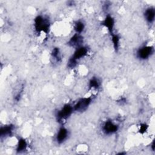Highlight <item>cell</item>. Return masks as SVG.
I'll return each instance as SVG.
<instances>
[{"label":"cell","instance_id":"7","mask_svg":"<svg viewBox=\"0 0 155 155\" xmlns=\"http://www.w3.org/2000/svg\"><path fill=\"white\" fill-rule=\"evenodd\" d=\"M87 52H88V49L87 47L81 46L76 48V51H74L71 58L75 59L76 61H78L81 58L84 57L87 54Z\"/></svg>","mask_w":155,"mask_h":155},{"label":"cell","instance_id":"11","mask_svg":"<svg viewBox=\"0 0 155 155\" xmlns=\"http://www.w3.org/2000/svg\"><path fill=\"white\" fill-rule=\"evenodd\" d=\"M13 130V126L12 125H8L1 127V136H7L12 134Z\"/></svg>","mask_w":155,"mask_h":155},{"label":"cell","instance_id":"14","mask_svg":"<svg viewBox=\"0 0 155 155\" xmlns=\"http://www.w3.org/2000/svg\"><path fill=\"white\" fill-rule=\"evenodd\" d=\"M51 56H52V58L56 62H59L61 61V53H60L59 48H53V50L51 52Z\"/></svg>","mask_w":155,"mask_h":155},{"label":"cell","instance_id":"10","mask_svg":"<svg viewBox=\"0 0 155 155\" xmlns=\"http://www.w3.org/2000/svg\"><path fill=\"white\" fill-rule=\"evenodd\" d=\"M114 19L113 18L110 16H107L106 17V18L103 21V22H102V24L104 25V26H105L108 31L110 32L111 35H113V27H114Z\"/></svg>","mask_w":155,"mask_h":155},{"label":"cell","instance_id":"1","mask_svg":"<svg viewBox=\"0 0 155 155\" xmlns=\"http://www.w3.org/2000/svg\"><path fill=\"white\" fill-rule=\"evenodd\" d=\"M50 23L48 19L42 16H38L35 19V28L38 32L44 31L47 33L49 30Z\"/></svg>","mask_w":155,"mask_h":155},{"label":"cell","instance_id":"2","mask_svg":"<svg viewBox=\"0 0 155 155\" xmlns=\"http://www.w3.org/2000/svg\"><path fill=\"white\" fill-rule=\"evenodd\" d=\"M73 110V107L70 104L65 105L56 114L58 122L63 123L71 114Z\"/></svg>","mask_w":155,"mask_h":155},{"label":"cell","instance_id":"13","mask_svg":"<svg viewBox=\"0 0 155 155\" xmlns=\"http://www.w3.org/2000/svg\"><path fill=\"white\" fill-rule=\"evenodd\" d=\"M101 85L99 80L96 78H93L89 82V88L93 89H98Z\"/></svg>","mask_w":155,"mask_h":155},{"label":"cell","instance_id":"4","mask_svg":"<svg viewBox=\"0 0 155 155\" xmlns=\"http://www.w3.org/2000/svg\"><path fill=\"white\" fill-rule=\"evenodd\" d=\"M153 53V47L151 46H143L140 48L137 51V57L140 59H148Z\"/></svg>","mask_w":155,"mask_h":155},{"label":"cell","instance_id":"3","mask_svg":"<svg viewBox=\"0 0 155 155\" xmlns=\"http://www.w3.org/2000/svg\"><path fill=\"white\" fill-rule=\"evenodd\" d=\"M91 97H83L80 99L73 107V110L76 111L82 112L85 111L91 102Z\"/></svg>","mask_w":155,"mask_h":155},{"label":"cell","instance_id":"9","mask_svg":"<svg viewBox=\"0 0 155 155\" xmlns=\"http://www.w3.org/2000/svg\"><path fill=\"white\" fill-rule=\"evenodd\" d=\"M145 18L146 21L151 24L153 22L155 18V11L154 8L153 7H149L146 9L145 13H144Z\"/></svg>","mask_w":155,"mask_h":155},{"label":"cell","instance_id":"5","mask_svg":"<svg viewBox=\"0 0 155 155\" xmlns=\"http://www.w3.org/2000/svg\"><path fill=\"white\" fill-rule=\"evenodd\" d=\"M118 130V126L114 124L111 120H107L102 126V131L106 134H111L116 132Z\"/></svg>","mask_w":155,"mask_h":155},{"label":"cell","instance_id":"18","mask_svg":"<svg viewBox=\"0 0 155 155\" xmlns=\"http://www.w3.org/2000/svg\"><path fill=\"white\" fill-rule=\"evenodd\" d=\"M147 126L145 125V124H143V125H141L140 126V131L141 132H144L146 130H147Z\"/></svg>","mask_w":155,"mask_h":155},{"label":"cell","instance_id":"15","mask_svg":"<svg viewBox=\"0 0 155 155\" xmlns=\"http://www.w3.org/2000/svg\"><path fill=\"white\" fill-rule=\"evenodd\" d=\"M84 29V24L81 21H78L76 22L74 25V30L76 31V33L80 34L82 32Z\"/></svg>","mask_w":155,"mask_h":155},{"label":"cell","instance_id":"12","mask_svg":"<svg viewBox=\"0 0 155 155\" xmlns=\"http://www.w3.org/2000/svg\"><path fill=\"white\" fill-rule=\"evenodd\" d=\"M27 146V143L26 140L24 139H20L19 140L17 148H16L17 152L21 153L22 151H24V150H26Z\"/></svg>","mask_w":155,"mask_h":155},{"label":"cell","instance_id":"6","mask_svg":"<svg viewBox=\"0 0 155 155\" xmlns=\"http://www.w3.org/2000/svg\"><path fill=\"white\" fill-rule=\"evenodd\" d=\"M83 42V38L80 34H74L68 41V44L73 47H79Z\"/></svg>","mask_w":155,"mask_h":155},{"label":"cell","instance_id":"16","mask_svg":"<svg viewBox=\"0 0 155 155\" xmlns=\"http://www.w3.org/2000/svg\"><path fill=\"white\" fill-rule=\"evenodd\" d=\"M112 42L113 44L114 48L116 50H118L119 45V37L116 35H112Z\"/></svg>","mask_w":155,"mask_h":155},{"label":"cell","instance_id":"8","mask_svg":"<svg viewBox=\"0 0 155 155\" xmlns=\"http://www.w3.org/2000/svg\"><path fill=\"white\" fill-rule=\"evenodd\" d=\"M68 130L64 127H61L59 130L56 137L57 142L59 143H61L64 142L67 139L68 137Z\"/></svg>","mask_w":155,"mask_h":155},{"label":"cell","instance_id":"17","mask_svg":"<svg viewBox=\"0 0 155 155\" xmlns=\"http://www.w3.org/2000/svg\"><path fill=\"white\" fill-rule=\"evenodd\" d=\"M77 65V61H76L75 59H73L72 58H70V59H69L67 65L69 68H73L74 67H75Z\"/></svg>","mask_w":155,"mask_h":155}]
</instances>
